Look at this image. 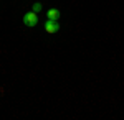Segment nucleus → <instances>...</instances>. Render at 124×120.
Masks as SVG:
<instances>
[{
	"label": "nucleus",
	"instance_id": "1",
	"mask_svg": "<svg viewBox=\"0 0 124 120\" xmlns=\"http://www.w3.org/2000/svg\"><path fill=\"white\" fill-rule=\"evenodd\" d=\"M23 23L27 25V27H37V23H38V15L35 13V12H28V13H25L23 15Z\"/></svg>",
	"mask_w": 124,
	"mask_h": 120
},
{
	"label": "nucleus",
	"instance_id": "2",
	"mask_svg": "<svg viewBox=\"0 0 124 120\" xmlns=\"http://www.w3.org/2000/svg\"><path fill=\"white\" fill-rule=\"evenodd\" d=\"M45 30H46V33L53 35V33H56L58 30H60V23L55 21V20H46L45 21Z\"/></svg>",
	"mask_w": 124,
	"mask_h": 120
},
{
	"label": "nucleus",
	"instance_id": "3",
	"mask_svg": "<svg viewBox=\"0 0 124 120\" xmlns=\"http://www.w3.org/2000/svg\"><path fill=\"white\" fill-rule=\"evenodd\" d=\"M60 17H61V13H60V10H56V8H50L48 13H46V20H55V21H58Z\"/></svg>",
	"mask_w": 124,
	"mask_h": 120
},
{
	"label": "nucleus",
	"instance_id": "4",
	"mask_svg": "<svg viewBox=\"0 0 124 120\" xmlns=\"http://www.w3.org/2000/svg\"><path fill=\"white\" fill-rule=\"evenodd\" d=\"M43 8V5L40 3V2H37V3H33V7H31V12H35V13H38L40 10Z\"/></svg>",
	"mask_w": 124,
	"mask_h": 120
}]
</instances>
